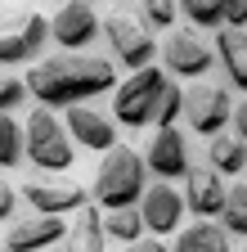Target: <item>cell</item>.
I'll return each instance as SVG.
<instances>
[{"instance_id": "obj_1", "label": "cell", "mask_w": 247, "mask_h": 252, "mask_svg": "<svg viewBox=\"0 0 247 252\" xmlns=\"http://www.w3.org/2000/svg\"><path fill=\"white\" fill-rule=\"evenodd\" d=\"M23 86L50 113L77 108L104 90H117V63L99 54H54V59H36V68H27Z\"/></svg>"}, {"instance_id": "obj_2", "label": "cell", "mask_w": 247, "mask_h": 252, "mask_svg": "<svg viewBox=\"0 0 247 252\" xmlns=\"http://www.w3.org/2000/svg\"><path fill=\"white\" fill-rule=\"evenodd\" d=\"M148 189V171H144V158L126 144H117L104 153V162L95 171V203L104 212H126L144 198Z\"/></svg>"}, {"instance_id": "obj_3", "label": "cell", "mask_w": 247, "mask_h": 252, "mask_svg": "<svg viewBox=\"0 0 247 252\" xmlns=\"http://www.w3.org/2000/svg\"><path fill=\"white\" fill-rule=\"evenodd\" d=\"M166 81H171L166 68H139V72H131L112 90V126L121 122V126H131V131L158 126V108H162Z\"/></svg>"}, {"instance_id": "obj_4", "label": "cell", "mask_w": 247, "mask_h": 252, "mask_svg": "<svg viewBox=\"0 0 247 252\" xmlns=\"http://www.w3.org/2000/svg\"><path fill=\"white\" fill-rule=\"evenodd\" d=\"M23 153H27V162L41 167V171H68L72 158H77V144L68 140L58 113L32 108L27 113V126H23Z\"/></svg>"}, {"instance_id": "obj_5", "label": "cell", "mask_w": 247, "mask_h": 252, "mask_svg": "<svg viewBox=\"0 0 247 252\" xmlns=\"http://www.w3.org/2000/svg\"><path fill=\"white\" fill-rule=\"evenodd\" d=\"M99 36L108 41L112 59L121 63V68H148L153 54H158V41H153V32L135 18V9H112L104 23H99Z\"/></svg>"}, {"instance_id": "obj_6", "label": "cell", "mask_w": 247, "mask_h": 252, "mask_svg": "<svg viewBox=\"0 0 247 252\" xmlns=\"http://www.w3.org/2000/svg\"><path fill=\"white\" fill-rule=\"evenodd\" d=\"M45 41H50V23L36 9L0 14V68H18V63L41 59Z\"/></svg>"}, {"instance_id": "obj_7", "label": "cell", "mask_w": 247, "mask_h": 252, "mask_svg": "<svg viewBox=\"0 0 247 252\" xmlns=\"http://www.w3.org/2000/svg\"><path fill=\"white\" fill-rule=\"evenodd\" d=\"M180 117L189 122L193 135H225V126L234 117V99L225 86H211V81H193L189 90H180Z\"/></svg>"}, {"instance_id": "obj_8", "label": "cell", "mask_w": 247, "mask_h": 252, "mask_svg": "<svg viewBox=\"0 0 247 252\" xmlns=\"http://www.w3.org/2000/svg\"><path fill=\"white\" fill-rule=\"evenodd\" d=\"M50 23V41H58L68 54H85V45H95L99 36V9L95 5H81V0H72V5H58Z\"/></svg>"}, {"instance_id": "obj_9", "label": "cell", "mask_w": 247, "mask_h": 252, "mask_svg": "<svg viewBox=\"0 0 247 252\" xmlns=\"http://www.w3.org/2000/svg\"><path fill=\"white\" fill-rule=\"evenodd\" d=\"M193 158H189V140H184L175 126H166V131H158L148 140V153H144V171L158 176V185H171L180 176H189Z\"/></svg>"}, {"instance_id": "obj_10", "label": "cell", "mask_w": 247, "mask_h": 252, "mask_svg": "<svg viewBox=\"0 0 247 252\" xmlns=\"http://www.w3.org/2000/svg\"><path fill=\"white\" fill-rule=\"evenodd\" d=\"M58 239H68V225L63 216H41V212H27L18 220H9L5 230V252H50Z\"/></svg>"}, {"instance_id": "obj_11", "label": "cell", "mask_w": 247, "mask_h": 252, "mask_svg": "<svg viewBox=\"0 0 247 252\" xmlns=\"http://www.w3.org/2000/svg\"><path fill=\"white\" fill-rule=\"evenodd\" d=\"M23 198L41 216H63V212H81L85 207V185L58 180V176H36V180L23 185Z\"/></svg>"}, {"instance_id": "obj_12", "label": "cell", "mask_w": 247, "mask_h": 252, "mask_svg": "<svg viewBox=\"0 0 247 252\" xmlns=\"http://www.w3.org/2000/svg\"><path fill=\"white\" fill-rule=\"evenodd\" d=\"M162 59H166V68L175 72V77H189V81H202L207 72H211V63H216V54H211V45L198 36V32H171L166 36V45H162Z\"/></svg>"}, {"instance_id": "obj_13", "label": "cell", "mask_w": 247, "mask_h": 252, "mask_svg": "<svg viewBox=\"0 0 247 252\" xmlns=\"http://www.w3.org/2000/svg\"><path fill=\"white\" fill-rule=\"evenodd\" d=\"M63 131H68L72 144H85L90 153H108V149H117V126H112V117L99 113V108H90V104L68 108Z\"/></svg>"}, {"instance_id": "obj_14", "label": "cell", "mask_w": 247, "mask_h": 252, "mask_svg": "<svg viewBox=\"0 0 247 252\" xmlns=\"http://www.w3.org/2000/svg\"><path fill=\"white\" fill-rule=\"evenodd\" d=\"M135 212H139V220H144L148 239H162V234L180 230V216H184V198L175 194L171 185H148Z\"/></svg>"}, {"instance_id": "obj_15", "label": "cell", "mask_w": 247, "mask_h": 252, "mask_svg": "<svg viewBox=\"0 0 247 252\" xmlns=\"http://www.w3.org/2000/svg\"><path fill=\"white\" fill-rule=\"evenodd\" d=\"M225 180L220 176H216L211 167H189V176H184V212H193L198 220H216V216H220V207H225Z\"/></svg>"}, {"instance_id": "obj_16", "label": "cell", "mask_w": 247, "mask_h": 252, "mask_svg": "<svg viewBox=\"0 0 247 252\" xmlns=\"http://www.w3.org/2000/svg\"><path fill=\"white\" fill-rule=\"evenodd\" d=\"M216 59H220V68L229 77V86H238L247 94V32H234V27H220L216 32Z\"/></svg>"}, {"instance_id": "obj_17", "label": "cell", "mask_w": 247, "mask_h": 252, "mask_svg": "<svg viewBox=\"0 0 247 252\" xmlns=\"http://www.w3.org/2000/svg\"><path fill=\"white\" fill-rule=\"evenodd\" d=\"M171 252H234V248H229V234L216 220H193L189 230H180Z\"/></svg>"}, {"instance_id": "obj_18", "label": "cell", "mask_w": 247, "mask_h": 252, "mask_svg": "<svg viewBox=\"0 0 247 252\" xmlns=\"http://www.w3.org/2000/svg\"><path fill=\"white\" fill-rule=\"evenodd\" d=\"M207 167L216 171V176H243V167H247V149L234 140V131H225V135H216L211 140V149H207Z\"/></svg>"}, {"instance_id": "obj_19", "label": "cell", "mask_w": 247, "mask_h": 252, "mask_svg": "<svg viewBox=\"0 0 247 252\" xmlns=\"http://www.w3.org/2000/svg\"><path fill=\"white\" fill-rule=\"evenodd\" d=\"M63 252H104V225H99L95 207L77 212V225L68 230V248Z\"/></svg>"}, {"instance_id": "obj_20", "label": "cell", "mask_w": 247, "mask_h": 252, "mask_svg": "<svg viewBox=\"0 0 247 252\" xmlns=\"http://www.w3.org/2000/svg\"><path fill=\"white\" fill-rule=\"evenodd\" d=\"M229 239H247V185H229L225 189V207L220 220H216Z\"/></svg>"}, {"instance_id": "obj_21", "label": "cell", "mask_w": 247, "mask_h": 252, "mask_svg": "<svg viewBox=\"0 0 247 252\" xmlns=\"http://www.w3.org/2000/svg\"><path fill=\"white\" fill-rule=\"evenodd\" d=\"M99 225H104V239H117L121 248L135 243V239H144V220H139L135 207H126V212H104Z\"/></svg>"}, {"instance_id": "obj_22", "label": "cell", "mask_w": 247, "mask_h": 252, "mask_svg": "<svg viewBox=\"0 0 247 252\" xmlns=\"http://www.w3.org/2000/svg\"><path fill=\"white\" fill-rule=\"evenodd\" d=\"M23 162V126L14 122V113L0 117V171H14Z\"/></svg>"}, {"instance_id": "obj_23", "label": "cell", "mask_w": 247, "mask_h": 252, "mask_svg": "<svg viewBox=\"0 0 247 252\" xmlns=\"http://www.w3.org/2000/svg\"><path fill=\"white\" fill-rule=\"evenodd\" d=\"M180 14L193 23L189 32H198V27L220 32V27H225V5H216V0H189V5H180Z\"/></svg>"}, {"instance_id": "obj_24", "label": "cell", "mask_w": 247, "mask_h": 252, "mask_svg": "<svg viewBox=\"0 0 247 252\" xmlns=\"http://www.w3.org/2000/svg\"><path fill=\"white\" fill-rule=\"evenodd\" d=\"M135 18H139L148 32H166V27H175L180 5H171V0H148V5H139V9H135Z\"/></svg>"}, {"instance_id": "obj_25", "label": "cell", "mask_w": 247, "mask_h": 252, "mask_svg": "<svg viewBox=\"0 0 247 252\" xmlns=\"http://www.w3.org/2000/svg\"><path fill=\"white\" fill-rule=\"evenodd\" d=\"M23 99H27V86H23V77H18L14 68H0V117H5V113H14Z\"/></svg>"}, {"instance_id": "obj_26", "label": "cell", "mask_w": 247, "mask_h": 252, "mask_svg": "<svg viewBox=\"0 0 247 252\" xmlns=\"http://www.w3.org/2000/svg\"><path fill=\"white\" fill-rule=\"evenodd\" d=\"M175 117H180V86L166 81V90H162V108H158V131H166Z\"/></svg>"}, {"instance_id": "obj_27", "label": "cell", "mask_w": 247, "mask_h": 252, "mask_svg": "<svg viewBox=\"0 0 247 252\" xmlns=\"http://www.w3.org/2000/svg\"><path fill=\"white\" fill-rule=\"evenodd\" d=\"M225 27L247 32V0H238V5H225Z\"/></svg>"}, {"instance_id": "obj_28", "label": "cell", "mask_w": 247, "mask_h": 252, "mask_svg": "<svg viewBox=\"0 0 247 252\" xmlns=\"http://www.w3.org/2000/svg\"><path fill=\"white\" fill-rule=\"evenodd\" d=\"M14 203H18V194H14V185L0 176V220H9L14 216Z\"/></svg>"}, {"instance_id": "obj_29", "label": "cell", "mask_w": 247, "mask_h": 252, "mask_svg": "<svg viewBox=\"0 0 247 252\" xmlns=\"http://www.w3.org/2000/svg\"><path fill=\"white\" fill-rule=\"evenodd\" d=\"M229 122H234V140L247 149V99H243V104H234V117H229Z\"/></svg>"}, {"instance_id": "obj_30", "label": "cell", "mask_w": 247, "mask_h": 252, "mask_svg": "<svg viewBox=\"0 0 247 252\" xmlns=\"http://www.w3.org/2000/svg\"><path fill=\"white\" fill-rule=\"evenodd\" d=\"M121 252H166V243L162 239H135V243H126Z\"/></svg>"}, {"instance_id": "obj_31", "label": "cell", "mask_w": 247, "mask_h": 252, "mask_svg": "<svg viewBox=\"0 0 247 252\" xmlns=\"http://www.w3.org/2000/svg\"><path fill=\"white\" fill-rule=\"evenodd\" d=\"M238 252H247V248H238Z\"/></svg>"}, {"instance_id": "obj_32", "label": "cell", "mask_w": 247, "mask_h": 252, "mask_svg": "<svg viewBox=\"0 0 247 252\" xmlns=\"http://www.w3.org/2000/svg\"><path fill=\"white\" fill-rule=\"evenodd\" d=\"M50 252H58V248H50Z\"/></svg>"}]
</instances>
